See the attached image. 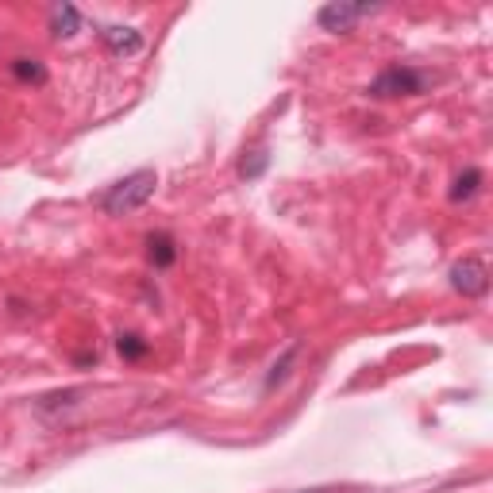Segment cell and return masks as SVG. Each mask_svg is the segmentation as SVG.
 Listing matches in <instances>:
<instances>
[{"label":"cell","mask_w":493,"mask_h":493,"mask_svg":"<svg viewBox=\"0 0 493 493\" xmlns=\"http://www.w3.org/2000/svg\"><path fill=\"white\" fill-rule=\"evenodd\" d=\"M155 186H158L155 170H136V174L120 177L116 186H108L101 193V208L108 212V216H127V212H136V208H143L146 201H151Z\"/></svg>","instance_id":"1"},{"label":"cell","mask_w":493,"mask_h":493,"mask_svg":"<svg viewBox=\"0 0 493 493\" xmlns=\"http://www.w3.org/2000/svg\"><path fill=\"white\" fill-rule=\"evenodd\" d=\"M424 89H428V74L413 70V65H386L367 86V93L377 96V101H389V96H420Z\"/></svg>","instance_id":"2"},{"label":"cell","mask_w":493,"mask_h":493,"mask_svg":"<svg viewBox=\"0 0 493 493\" xmlns=\"http://www.w3.org/2000/svg\"><path fill=\"white\" fill-rule=\"evenodd\" d=\"M448 277H451V289L463 293V297H482V293L489 289V270H486V262L478 255L455 262Z\"/></svg>","instance_id":"3"},{"label":"cell","mask_w":493,"mask_h":493,"mask_svg":"<svg viewBox=\"0 0 493 493\" xmlns=\"http://www.w3.org/2000/svg\"><path fill=\"white\" fill-rule=\"evenodd\" d=\"M382 5H347V0H336V5H324L317 12V24L324 31H351L358 20H367V15H374Z\"/></svg>","instance_id":"4"},{"label":"cell","mask_w":493,"mask_h":493,"mask_svg":"<svg viewBox=\"0 0 493 493\" xmlns=\"http://www.w3.org/2000/svg\"><path fill=\"white\" fill-rule=\"evenodd\" d=\"M101 43L108 46L112 55H124V58L143 51V35H139L136 27H105L101 31Z\"/></svg>","instance_id":"5"},{"label":"cell","mask_w":493,"mask_h":493,"mask_svg":"<svg viewBox=\"0 0 493 493\" xmlns=\"http://www.w3.org/2000/svg\"><path fill=\"white\" fill-rule=\"evenodd\" d=\"M146 258H151V267L155 270H166L174 267V258H177V246L166 232H155V236H146Z\"/></svg>","instance_id":"6"},{"label":"cell","mask_w":493,"mask_h":493,"mask_svg":"<svg viewBox=\"0 0 493 493\" xmlns=\"http://www.w3.org/2000/svg\"><path fill=\"white\" fill-rule=\"evenodd\" d=\"M81 27V12L74 5H55L51 8V35L55 39H74Z\"/></svg>","instance_id":"7"},{"label":"cell","mask_w":493,"mask_h":493,"mask_svg":"<svg viewBox=\"0 0 493 493\" xmlns=\"http://www.w3.org/2000/svg\"><path fill=\"white\" fill-rule=\"evenodd\" d=\"M482 182H486V174H482L478 166L463 170V174L455 177V186H451V201H455V205H467V201H474V196H478V189H482Z\"/></svg>","instance_id":"8"},{"label":"cell","mask_w":493,"mask_h":493,"mask_svg":"<svg viewBox=\"0 0 493 493\" xmlns=\"http://www.w3.org/2000/svg\"><path fill=\"white\" fill-rule=\"evenodd\" d=\"M12 77L15 81H27V86H43V81H46V65L39 58H15L12 62Z\"/></svg>","instance_id":"9"},{"label":"cell","mask_w":493,"mask_h":493,"mask_svg":"<svg viewBox=\"0 0 493 493\" xmlns=\"http://www.w3.org/2000/svg\"><path fill=\"white\" fill-rule=\"evenodd\" d=\"M270 166V155L267 151H251V155H243L239 158V177L243 182H255V177H262Z\"/></svg>","instance_id":"10"},{"label":"cell","mask_w":493,"mask_h":493,"mask_svg":"<svg viewBox=\"0 0 493 493\" xmlns=\"http://www.w3.org/2000/svg\"><path fill=\"white\" fill-rule=\"evenodd\" d=\"M297 355H301V343H293V347H286V355L277 358L274 370L267 374V389H274V386H282V382H286V377H289V367H293V358H297Z\"/></svg>","instance_id":"11"},{"label":"cell","mask_w":493,"mask_h":493,"mask_svg":"<svg viewBox=\"0 0 493 493\" xmlns=\"http://www.w3.org/2000/svg\"><path fill=\"white\" fill-rule=\"evenodd\" d=\"M116 351H120L124 358H131V363H136V358H143V355H146V339H143V336H136V332H127V336H120V339H116Z\"/></svg>","instance_id":"12"},{"label":"cell","mask_w":493,"mask_h":493,"mask_svg":"<svg viewBox=\"0 0 493 493\" xmlns=\"http://www.w3.org/2000/svg\"><path fill=\"white\" fill-rule=\"evenodd\" d=\"M297 493H370L367 486H312V489H297Z\"/></svg>","instance_id":"13"}]
</instances>
